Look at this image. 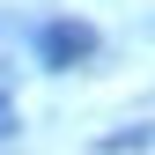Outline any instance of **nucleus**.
<instances>
[{
    "label": "nucleus",
    "instance_id": "nucleus-1",
    "mask_svg": "<svg viewBox=\"0 0 155 155\" xmlns=\"http://www.w3.org/2000/svg\"><path fill=\"white\" fill-rule=\"evenodd\" d=\"M37 59H45L52 74H67L74 59H96V30L89 22H45L37 30Z\"/></svg>",
    "mask_w": 155,
    "mask_h": 155
},
{
    "label": "nucleus",
    "instance_id": "nucleus-2",
    "mask_svg": "<svg viewBox=\"0 0 155 155\" xmlns=\"http://www.w3.org/2000/svg\"><path fill=\"white\" fill-rule=\"evenodd\" d=\"M0 133H15V96H0Z\"/></svg>",
    "mask_w": 155,
    "mask_h": 155
}]
</instances>
